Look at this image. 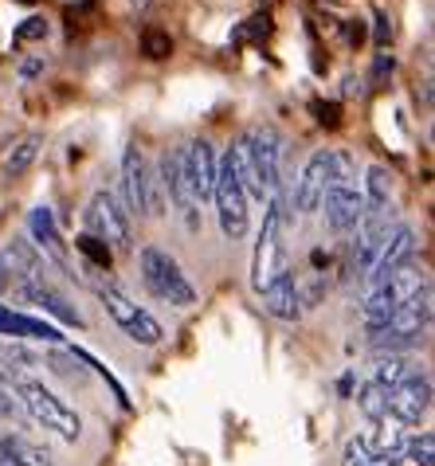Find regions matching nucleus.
<instances>
[{
  "label": "nucleus",
  "mask_w": 435,
  "mask_h": 466,
  "mask_svg": "<svg viewBox=\"0 0 435 466\" xmlns=\"http://www.w3.org/2000/svg\"><path fill=\"white\" fill-rule=\"evenodd\" d=\"M232 161L248 200H271L283 180V134L275 126H251L232 146Z\"/></svg>",
  "instance_id": "obj_1"
},
{
  "label": "nucleus",
  "mask_w": 435,
  "mask_h": 466,
  "mask_svg": "<svg viewBox=\"0 0 435 466\" xmlns=\"http://www.w3.org/2000/svg\"><path fill=\"white\" fill-rule=\"evenodd\" d=\"M12 392H16L20 408L28 411L35 427H44V431L59 435L63 443H79V439H83V420H79V411L63 404V396L51 392L44 380L20 377L16 384H12Z\"/></svg>",
  "instance_id": "obj_2"
},
{
  "label": "nucleus",
  "mask_w": 435,
  "mask_h": 466,
  "mask_svg": "<svg viewBox=\"0 0 435 466\" xmlns=\"http://www.w3.org/2000/svg\"><path fill=\"white\" fill-rule=\"evenodd\" d=\"M137 270H142L146 290L157 298V302L177 306V309H188L197 302V287L185 279L181 263H177L165 248H157V243H149V248L137 251Z\"/></svg>",
  "instance_id": "obj_3"
},
{
  "label": "nucleus",
  "mask_w": 435,
  "mask_h": 466,
  "mask_svg": "<svg viewBox=\"0 0 435 466\" xmlns=\"http://www.w3.org/2000/svg\"><path fill=\"white\" fill-rule=\"evenodd\" d=\"M165 188L157 173L149 169L146 153L137 146H126L122 153V208L130 216H146V219H161L165 216Z\"/></svg>",
  "instance_id": "obj_4"
},
{
  "label": "nucleus",
  "mask_w": 435,
  "mask_h": 466,
  "mask_svg": "<svg viewBox=\"0 0 435 466\" xmlns=\"http://www.w3.org/2000/svg\"><path fill=\"white\" fill-rule=\"evenodd\" d=\"M420 287H428V279L420 275V267H416V263L396 267L392 275H385L380 282H373V287H369V294H365V306H361L369 333H377L380 326H385V321H389L396 309H400Z\"/></svg>",
  "instance_id": "obj_5"
},
{
  "label": "nucleus",
  "mask_w": 435,
  "mask_h": 466,
  "mask_svg": "<svg viewBox=\"0 0 435 466\" xmlns=\"http://www.w3.org/2000/svg\"><path fill=\"white\" fill-rule=\"evenodd\" d=\"M98 302L114 318V326H118L130 341H137V345H161V338H165L161 321L153 318L146 306H137L134 298L118 287V282H102V287H98Z\"/></svg>",
  "instance_id": "obj_6"
},
{
  "label": "nucleus",
  "mask_w": 435,
  "mask_h": 466,
  "mask_svg": "<svg viewBox=\"0 0 435 466\" xmlns=\"http://www.w3.org/2000/svg\"><path fill=\"white\" fill-rule=\"evenodd\" d=\"M212 204H216V216H220V231L228 239H243L251 228V212H248V192H243L239 177H236V161H232V149L220 157V169H216V192H212Z\"/></svg>",
  "instance_id": "obj_7"
},
{
  "label": "nucleus",
  "mask_w": 435,
  "mask_h": 466,
  "mask_svg": "<svg viewBox=\"0 0 435 466\" xmlns=\"http://www.w3.org/2000/svg\"><path fill=\"white\" fill-rule=\"evenodd\" d=\"M86 231L98 236L102 243H110V251H134V228H130V212L122 208V200L114 192L98 188L91 204H86Z\"/></svg>",
  "instance_id": "obj_8"
},
{
  "label": "nucleus",
  "mask_w": 435,
  "mask_h": 466,
  "mask_svg": "<svg viewBox=\"0 0 435 466\" xmlns=\"http://www.w3.org/2000/svg\"><path fill=\"white\" fill-rule=\"evenodd\" d=\"M157 180H161V188L169 192V200H173L177 216H181V224L197 236L204 219H200V200H197L193 185H188V173H185V146H177V149H169V153H161Z\"/></svg>",
  "instance_id": "obj_9"
},
{
  "label": "nucleus",
  "mask_w": 435,
  "mask_h": 466,
  "mask_svg": "<svg viewBox=\"0 0 435 466\" xmlns=\"http://www.w3.org/2000/svg\"><path fill=\"white\" fill-rule=\"evenodd\" d=\"M40 275H47V258L28 239H12L8 248H0V290L16 294L24 282H32Z\"/></svg>",
  "instance_id": "obj_10"
},
{
  "label": "nucleus",
  "mask_w": 435,
  "mask_h": 466,
  "mask_svg": "<svg viewBox=\"0 0 435 466\" xmlns=\"http://www.w3.org/2000/svg\"><path fill=\"white\" fill-rule=\"evenodd\" d=\"M322 216H326V228L334 236H353L365 219V197L357 185H338V188H326L322 197Z\"/></svg>",
  "instance_id": "obj_11"
},
{
  "label": "nucleus",
  "mask_w": 435,
  "mask_h": 466,
  "mask_svg": "<svg viewBox=\"0 0 435 466\" xmlns=\"http://www.w3.org/2000/svg\"><path fill=\"white\" fill-rule=\"evenodd\" d=\"M431 411V380L428 377H408L404 384L389 388V420H396L400 427L420 423Z\"/></svg>",
  "instance_id": "obj_12"
},
{
  "label": "nucleus",
  "mask_w": 435,
  "mask_h": 466,
  "mask_svg": "<svg viewBox=\"0 0 435 466\" xmlns=\"http://www.w3.org/2000/svg\"><path fill=\"white\" fill-rule=\"evenodd\" d=\"M16 298H24V302H32V306H40L44 314H51L56 321H63V326H75V329H83V326H86L83 314H79V306H75L71 298L63 294L47 275L32 279V282H24V287L16 290Z\"/></svg>",
  "instance_id": "obj_13"
},
{
  "label": "nucleus",
  "mask_w": 435,
  "mask_h": 466,
  "mask_svg": "<svg viewBox=\"0 0 435 466\" xmlns=\"http://www.w3.org/2000/svg\"><path fill=\"white\" fill-rule=\"evenodd\" d=\"M412 255H416V231L408 228V224H392L389 236H385V243L377 248L373 263H369V270H365V282L373 287V282H380L385 275H392L396 267L412 263Z\"/></svg>",
  "instance_id": "obj_14"
},
{
  "label": "nucleus",
  "mask_w": 435,
  "mask_h": 466,
  "mask_svg": "<svg viewBox=\"0 0 435 466\" xmlns=\"http://www.w3.org/2000/svg\"><path fill=\"white\" fill-rule=\"evenodd\" d=\"M28 243L35 251H40L44 258H51L63 275H71V255H67V243H63L59 236V224H56V212L47 208V204H40V208H32L28 216Z\"/></svg>",
  "instance_id": "obj_15"
},
{
  "label": "nucleus",
  "mask_w": 435,
  "mask_h": 466,
  "mask_svg": "<svg viewBox=\"0 0 435 466\" xmlns=\"http://www.w3.org/2000/svg\"><path fill=\"white\" fill-rule=\"evenodd\" d=\"M216 169H220V153L212 149V141H204V137L188 141V146H185V173H188V185H193L200 204H212Z\"/></svg>",
  "instance_id": "obj_16"
},
{
  "label": "nucleus",
  "mask_w": 435,
  "mask_h": 466,
  "mask_svg": "<svg viewBox=\"0 0 435 466\" xmlns=\"http://www.w3.org/2000/svg\"><path fill=\"white\" fill-rule=\"evenodd\" d=\"M326 177H329V149H318V153H310V161L302 165V177H298V185H294V208L306 216L322 208Z\"/></svg>",
  "instance_id": "obj_17"
},
{
  "label": "nucleus",
  "mask_w": 435,
  "mask_h": 466,
  "mask_svg": "<svg viewBox=\"0 0 435 466\" xmlns=\"http://www.w3.org/2000/svg\"><path fill=\"white\" fill-rule=\"evenodd\" d=\"M0 338L12 341H47V345H63V333L44 318H28L20 309H12L0 302Z\"/></svg>",
  "instance_id": "obj_18"
},
{
  "label": "nucleus",
  "mask_w": 435,
  "mask_h": 466,
  "mask_svg": "<svg viewBox=\"0 0 435 466\" xmlns=\"http://www.w3.org/2000/svg\"><path fill=\"white\" fill-rule=\"evenodd\" d=\"M365 219L361 224H373V219H389L392 216V173L385 165H369L365 169Z\"/></svg>",
  "instance_id": "obj_19"
},
{
  "label": "nucleus",
  "mask_w": 435,
  "mask_h": 466,
  "mask_svg": "<svg viewBox=\"0 0 435 466\" xmlns=\"http://www.w3.org/2000/svg\"><path fill=\"white\" fill-rule=\"evenodd\" d=\"M259 298H263L267 314L278 318V321H298L302 318V290H298V282H294L290 270H287V275H278Z\"/></svg>",
  "instance_id": "obj_20"
},
{
  "label": "nucleus",
  "mask_w": 435,
  "mask_h": 466,
  "mask_svg": "<svg viewBox=\"0 0 435 466\" xmlns=\"http://www.w3.org/2000/svg\"><path fill=\"white\" fill-rule=\"evenodd\" d=\"M408 377H416V365H412V357H404V353H377L369 360V384L396 388Z\"/></svg>",
  "instance_id": "obj_21"
},
{
  "label": "nucleus",
  "mask_w": 435,
  "mask_h": 466,
  "mask_svg": "<svg viewBox=\"0 0 435 466\" xmlns=\"http://www.w3.org/2000/svg\"><path fill=\"white\" fill-rule=\"evenodd\" d=\"M0 466H56V459L24 435H0Z\"/></svg>",
  "instance_id": "obj_22"
},
{
  "label": "nucleus",
  "mask_w": 435,
  "mask_h": 466,
  "mask_svg": "<svg viewBox=\"0 0 435 466\" xmlns=\"http://www.w3.org/2000/svg\"><path fill=\"white\" fill-rule=\"evenodd\" d=\"M341 466H400V455H385L369 435H353L341 451Z\"/></svg>",
  "instance_id": "obj_23"
},
{
  "label": "nucleus",
  "mask_w": 435,
  "mask_h": 466,
  "mask_svg": "<svg viewBox=\"0 0 435 466\" xmlns=\"http://www.w3.org/2000/svg\"><path fill=\"white\" fill-rule=\"evenodd\" d=\"M40 149H44V137L40 134L20 137L16 146L8 149V157H5V177H24L35 165V157H40Z\"/></svg>",
  "instance_id": "obj_24"
},
{
  "label": "nucleus",
  "mask_w": 435,
  "mask_h": 466,
  "mask_svg": "<svg viewBox=\"0 0 435 466\" xmlns=\"http://www.w3.org/2000/svg\"><path fill=\"white\" fill-rule=\"evenodd\" d=\"M75 251H79V255H83L95 270H110V267H114V251H110V243H102L98 236H91V231L75 236Z\"/></svg>",
  "instance_id": "obj_25"
},
{
  "label": "nucleus",
  "mask_w": 435,
  "mask_h": 466,
  "mask_svg": "<svg viewBox=\"0 0 435 466\" xmlns=\"http://www.w3.org/2000/svg\"><path fill=\"white\" fill-rule=\"evenodd\" d=\"M357 408H361L373 423L389 420V388H380V384H365L361 392H357Z\"/></svg>",
  "instance_id": "obj_26"
},
{
  "label": "nucleus",
  "mask_w": 435,
  "mask_h": 466,
  "mask_svg": "<svg viewBox=\"0 0 435 466\" xmlns=\"http://www.w3.org/2000/svg\"><path fill=\"white\" fill-rule=\"evenodd\" d=\"M435 459V435L424 431L420 439H408L404 451H400V466H431Z\"/></svg>",
  "instance_id": "obj_27"
},
{
  "label": "nucleus",
  "mask_w": 435,
  "mask_h": 466,
  "mask_svg": "<svg viewBox=\"0 0 435 466\" xmlns=\"http://www.w3.org/2000/svg\"><path fill=\"white\" fill-rule=\"evenodd\" d=\"M142 51L149 59H165L173 51V40H169V32H157V28H146L142 32Z\"/></svg>",
  "instance_id": "obj_28"
},
{
  "label": "nucleus",
  "mask_w": 435,
  "mask_h": 466,
  "mask_svg": "<svg viewBox=\"0 0 435 466\" xmlns=\"http://www.w3.org/2000/svg\"><path fill=\"white\" fill-rule=\"evenodd\" d=\"M12 40H16V44H40V40H47V20L44 16H28L16 32H12Z\"/></svg>",
  "instance_id": "obj_29"
},
{
  "label": "nucleus",
  "mask_w": 435,
  "mask_h": 466,
  "mask_svg": "<svg viewBox=\"0 0 435 466\" xmlns=\"http://www.w3.org/2000/svg\"><path fill=\"white\" fill-rule=\"evenodd\" d=\"M310 110H314V122H318V126H326V129H338V126H341V106H338V102L314 98Z\"/></svg>",
  "instance_id": "obj_30"
},
{
  "label": "nucleus",
  "mask_w": 435,
  "mask_h": 466,
  "mask_svg": "<svg viewBox=\"0 0 435 466\" xmlns=\"http://www.w3.org/2000/svg\"><path fill=\"white\" fill-rule=\"evenodd\" d=\"M392 67H396L392 51H377V59H373V71H369V79H365V83H373V86H385V79L392 75Z\"/></svg>",
  "instance_id": "obj_31"
},
{
  "label": "nucleus",
  "mask_w": 435,
  "mask_h": 466,
  "mask_svg": "<svg viewBox=\"0 0 435 466\" xmlns=\"http://www.w3.org/2000/svg\"><path fill=\"white\" fill-rule=\"evenodd\" d=\"M267 32H271V20H267V16H251V20L236 32V44H243V40H263Z\"/></svg>",
  "instance_id": "obj_32"
},
{
  "label": "nucleus",
  "mask_w": 435,
  "mask_h": 466,
  "mask_svg": "<svg viewBox=\"0 0 435 466\" xmlns=\"http://www.w3.org/2000/svg\"><path fill=\"white\" fill-rule=\"evenodd\" d=\"M373 44L380 51H389V44H392V24H389L385 12H377V16H373Z\"/></svg>",
  "instance_id": "obj_33"
},
{
  "label": "nucleus",
  "mask_w": 435,
  "mask_h": 466,
  "mask_svg": "<svg viewBox=\"0 0 435 466\" xmlns=\"http://www.w3.org/2000/svg\"><path fill=\"white\" fill-rule=\"evenodd\" d=\"M16 380H20V369H12L5 353H0V392H5V384H16Z\"/></svg>",
  "instance_id": "obj_34"
},
{
  "label": "nucleus",
  "mask_w": 435,
  "mask_h": 466,
  "mask_svg": "<svg viewBox=\"0 0 435 466\" xmlns=\"http://www.w3.org/2000/svg\"><path fill=\"white\" fill-rule=\"evenodd\" d=\"M40 71H44V59H28V63H20V79H35Z\"/></svg>",
  "instance_id": "obj_35"
},
{
  "label": "nucleus",
  "mask_w": 435,
  "mask_h": 466,
  "mask_svg": "<svg viewBox=\"0 0 435 466\" xmlns=\"http://www.w3.org/2000/svg\"><path fill=\"white\" fill-rule=\"evenodd\" d=\"M345 35H349V44H361V40H365V24H361V20H349Z\"/></svg>",
  "instance_id": "obj_36"
},
{
  "label": "nucleus",
  "mask_w": 435,
  "mask_h": 466,
  "mask_svg": "<svg viewBox=\"0 0 435 466\" xmlns=\"http://www.w3.org/2000/svg\"><path fill=\"white\" fill-rule=\"evenodd\" d=\"M12 411H16V404H12V396H5V392H0V420H8Z\"/></svg>",
  "instance_id": "obj_37"
},
{
  "label": "nucleus",
  "mask_w": 435,
  "mask_h": 466,
  "mask_svg": "<svg viewBox=\"0 0 435 466\" xmlns=\"http://www.w3.org/2000/svg\"><path fill=\"white\" fill-rule=\"evenodd\" d=\"M345 95H365V79H345Z\"/></svg>",
  "instance_id": "obj_38"
},
{
  "label": "nucleus",
  "mask_w": 435,
  "mask_h": 466,
  "mask_svg": "<svg viewBox=\"0 0 435 466\" xmlns=\"http://www.w3.org/2000/svg\"><path fill=\"white\" fill-rule=\"evenodd\" d=\"M134 5H137V8H146V5H149V0H134Z\"/></svg>",
  "instance_id": "obj_39"
},
{
  "label": "nucleus",
  "mask_w": 435,
  "mask_h": 466,
  "mask_svg": "<svg viewBox=\"0 0 435 466\" xmlns=\"http://www.w3.org/2000/svg\"><path fill=\"white\" fill-rule=\"evenodd\" d=\"M20 5H35V0H20Z\"/></svg>",
  "instance_id": "obj_40"
}]
</instances>
